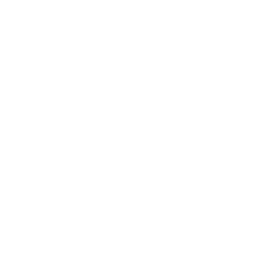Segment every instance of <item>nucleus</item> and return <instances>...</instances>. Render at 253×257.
Masks as SVG:
<instances>
[]
</instances>
